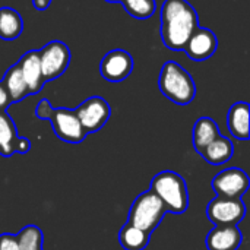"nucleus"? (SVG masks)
Returning <instances> with one entry per match:
<instances>
[{"label": "nucleus", "instance_id": "obj_12", "mask_svg": "<svg viewBox=\"0 0 250 250\" xmlns=\"http://www.w3.org/2000/svg\"><path fill=\"white\" fill-rule=\"evenodd\" d=\"M18 64L21 67L22 76L28 86L29 95L38 94L45 83L42 78V72H41L38 50H29L25 54H22V57L18 60Z\"/></svg>", "mask_w": 250, "mask_h": 250}, {"label": "nucleus", "instance_id": "obj_26", "mask_svg": "<svg viewBox=\"0 0 250 250\" xmlns=\"http://www.w3.org/2000/svg\"><path fill=\"white\" fill-rule=\"evenodd\" d=\"M10 104H12V100H10L7 91H6L4 85L0 81V111H6Z\"/></svg>", "mask_w": 250, "mask_h": 250}, {"label": "nucleus", "instance_id": "obj_22", "mask_svg": "<svg viewBox=\"0 0 250 250\" xmlns=\"http://www.w3.org/2000/svg\"><path fill=\"white\" fill-rule=\"evenodd\" d=\"M125 10L136 19H148L155 13V0H122Z\"/></svg>", "mask_w": 250, "mask_h": 250}, {"label": "nucleus", "instance_id": "obj_1", "mask_svg": "<svg viewBox=\"0 0 250 250\" xmlns=\"http://www.w3.org/2000/svg\"><path fill=\"white\" fill-rule=\"evenodd\" d=\"M198 26V12L188 0H164L161 6V38L167 48L183 50Z\"/></svg>", "mask_w": 250, "mask_h": 250}, {"label": "nucleus", "instance_id": "obj_21", "mask_svg": "<svg viewBox=\"0 0 250 250\" xmlns=\"http://www.w3.org/2000/svg\"><path fill=\"white\" fill-rule=\"evenodd\" d=\"M16 240L19 250H42L44 236L40 227L26 226L16 234Z\"/></svg>", "mask_w": 250, "mask_h": 250}, {"label": "nucleus", "instance_id": "obj_3", "mask_svg": "<svg viewBox=\"0 0 250 250\" xmlns=\"http://www.w3.org/2000/svg\"><path fill=\"white\" fill-rule=\"evenodd\" d=\"M164 204L167 212L183 214L189 207V193L185 179L174 171H161L152 182L151 189Z\"/></svg>", "mask_w": 250, "mask_h": 250}, {"label": "nucleus", "instance_id": "obj_14", "mask_svg": "<svg viewBox=\"0 0 250 250\" xmlns=\"http://www.w3.org/2000/svg\"><path fill=\"white\" fill-rule=\"evenodd\" d=\"M249 104L239 101L233 104L227 114V125L230 133L240 141H248L249 133Z\"/></svg>", "mask_w": 250, "mask_h": 250}, {"label": "nucleus", "instance_id": "obj_27", "mask_svg": "<svg viewBox=\"0 0 250 250\" xmlns=\"http://www.w3.org/2000/svg\"><path fill=\"white\" fill-rule=\"evenodd\" d=\"M53 0H32V4H34V7L37 9V10H45L48 6H50V3H51Z\"/></svg>", "mask_w": 250, "mask_h": 250}, {"label": "nucleus", "instance_id": "obj_11", "mask_svg": "<svg viewBox=\"0 0 250 250\" xmlns=\"http://www.w3.org/2000/svg\"><path fill=\"white\" fill-rule=\"evenodd\" d=\"M217 48H218L217 35L208 28L198 26L195 32L190 35V38L188 40L183 51L188 54L189 59L195 62H204L212 57Z\"/></svg>", "mask_w": 250, "mask_h": 250}, {"label": "nucleus", "instance_id": "obj_16", "mask_svg": "<svg viewBox=\"0 0 250 250\" xmlns=\"http://www.w3.org/2000/svg\"><path fill=\"white\" fill-rule=\"evenodd\" d=\"M1 83L4 85L12 103H19L29 95L28 86L25 83V79L22 76L18 62L6 70V73L1 79Z\"/></svg>", "mask_w": 250, "mask_h": 250}, {"label": "nucleus", "instance_id": "obj_2", "mask_svg": "<svg viewBox=\"0 0 250 250\" xmlns=\"http://www.w3.org/2000/svg\"><path fill=\"white\" fill-rule=\"evenodd\" d=\"M158 86L163 95L177 105H188L196 97V85L193 78L183 66L173 60L163 64Z\"/></svg>", "mask_w": 250, "mask_h": 250}, {"label": "nucleus", "instance_id": "obj_6", "mask_svg": "<svg viewBox=\"0 0 250 250\" xmlns=\"http://www.w3.org/2000/svg\"><path fill=\"white\" fill-rule=\"evenodd\" d=\"M207 215L215 227L237 226L246 215V205L240 199L233 198H214L207 208Z\"/></svg>", "mask_w": 250, "mask_h": 250}, {"label": "nucleus", "instance_id": "obj_28", "mask_svg": "<svg viewBox=\"0 0 250 250\" xmlns=\"http://www.w3.org/2000/svg\"><path fill=\"white\" fill-rule=\"evenodd\" d=\"M108 3H122V0H105Z\"/></svg>", "mask_w": 250, "mask_h": 250}, {"label": "nucleus", "instance_id": "obj_13", "mask_svg": "<svg viewBox=\"0 0 250 250\" xmlns=\"http://www.w3.org/2000/svg\"><path fill=\"white\" fill-rule=\"evenodd\" d=\"M243 242V236L237 226L215 227L207 236L208 250H237Z\"/></svg>", "mask_w": 250, "mask_h": 250}, {"label": "nucleus", "instance_id": "obj_23", "mask_svg": "<svg viewBox=\"0 0 250 250\" xmlns=\"http://www.w3.org/2000/svg\"><path fill=\"white\" fill-rule=\"evenodd\" d=\"M53 108H54V107H51L50 101L44 98V100H41V101L38 103V105H37V108H35V116H37L38 119H42V120H50L51 113H53Z\"/></svg>", "mask_w": 250, "mask_h": 250}, {"label": "nucleus", "instance_id": "obj_8", "mask_svg": "<svg viewBox=\"0 0 250 250\" xmlns=\"http://www.w3.org/2000/svg\"><path fill=\"white\" fill-rule=\"evenodd\" d=\"M48 122L51 123L56 136L67 144H81L86 136L75 110L63 107L53 108Z\"/></svg>", "mask_w": 250, "mask_h": 250}, {"label": "nucleus", "instance_id": "obj_15", "mask_svg": "<svg viewBox=\"0 0 250 250\" xmlns=\"http://www.w3.org/2000/svg\"><path fill=\"white\" fill-rule=\"evenodd\" d=\"M23 31V19L21 13L12 7H0V38L13 41L21 37Z\"/></svg>", "mask_w": 250, "mask_h": 250}, {"label": "nucleus", "instance_id": "obj_20", "mask_svg": "<svg viewBox=\"0 0 250 250\" xmlns=\"http://www.w3.org/2000/svg\"><path fill=\"white\" fill-rule=\"evenodd\" d=\"M149 237L151 234L129 223L119 231V243L125 250H145L149 245Z\"/></svg>", "mask_w": 250, "mask_h": 250}, {"label": "nucleus", "instance_id": "obj_9", "mask_svg": "<svg viewBox=\"0 0 250 250\" xmlns=\"http://www.w3.org/2000/svg\"><path fill=\"white\" fill-rule=\"evenodd\" d=\"M217 196L240 199L249 190V176L237 167H231L218 173L211 183Z\"/></svg>", "mask_w": 250, "mask_h": 250}, {"label": "nucleus", "instance_id": "obj_24", "mask_svg": "<svg viewBox=\"0 0 250 250\" xmlns=\"http://www.w3.org/2000/svg\"><path fill=\"white\" fill-rule=\"evenodd\" d=\"M0 250H19L16 236L9 233L0 234Z\"/></svg>", "mask_w": 250, "mask_h": 250}, {"label": "nucleus", "instance_id": "obj_25", "mask_svg": "<svg viewBox=\"0 0 250 250\" xmlns=\"http://www.w3.org/2000/svg\"><path fill=\"white\" fill-rule=\"evenodd\" d=\"M31 149V141L26 138H18L16 144H15V152L16 154H26Z\"/></svg>", "mask_w": 250, "mask_h": 250}, {"label": "nucleus", "instance_id": "obj_18", "mask_svg": "<svg viewBox=\"0 0 250 250\" xmlns=\"http://www.w3.org/2000/svg\"><path fill=\"white\" fill-rule=\"evenodd\" d=\"M233 152H234V146H233V142L220 135L217 139H214L202 152L201 155L204 157L205 161H208L209 164L212 166H220V164H224L227 163L231 157H233Z\"/></svg>", "mask_w": 250, "mask_h": 250}, {"label": "nucleus", "instance_id": "obj_17", "mask_svg": "<svg viewBox=\"0 0 250 250\" xmlns=\"http://www.w3.org/2000/svg\"><path fill=\"white\" fill-rule=\"evenodd\" d=\"M220 135L221 133H220L218 125L211 117H201V119H198L195 126H193V133H192L195 149L201 154Z\"/></svg>", "mask_w": 250, "mask_h": 250}, {"label": "nucleus", "instance_id": "obj_7", "mask_svg": "<svg viewBox=\"0 0 250 250\" xmlns=\"http://www.w3.org/2000/svg\"><path fill=\"white\" fill-rule=\"evenodd\" d=\"M75 111L86 135L103 129L111 116V107L103 97L86 98Z\"/></svg>", "mask_w": 250, "mask_h": 250}, {"label": "nucleus", "instance_id": "obj_19", "mask_svg": "<svg viewBox=\"0 0 250 250\" xmlns=\"http://www.w3.org/2000/svg\"><path fill=\"white\" fill-rule=\"evenodd\" d=\"M19 138L16 126L7 111H0V155L9 158L15 154V144Z\"/></svg>", "mask_w": 250, "mask_h": 250}, {"label": "nucleus", "instance_id": "obj_4", "mask_svg": "<svg viewBox=\"0 0 250 250\" xmlns=\"http://www.w3.org/2000/svg\"><path fill=\"white\" fill-rule=\"evenodd\" d=\"M166 212L167 209L161 199L152 190H148L133 201L129 209L127 223L151 234L161 224Z\"/></svg>", "mask_w": 250, "mask_h": 250}, {"label": "nucleus", "instance_id": "obj_5", "mask_svg": "<svg viewBox=\"0 0 250 250\" xmlns=\"http://www.w3.org/2000/svg\"><path fill=\"white\" fill-rule=\"evenodd\" d=\"M40 54V64L42 78L45 82L54 81L59 76H62L70 63V50L66 42L54 40L47 42L41 50H38Z\"/></svg>", "mask_w": 250, "mask_h": 250}, {"label": "nucleus", "instance_id": "obj_10", "mask_svg": "<svg viewBox=\"0 0 250 250\" xmlns=\"http://www.w3.org/2000/svg\"><path fill=\"white\" fill-rule=\"evenodd\" d=\"M135 62L129 51L116 48L104 54L100 63V73L108 82H122L133 70Z\"/></svg>", "mask_w": 250, "mask_h": 250}]
</instances>
